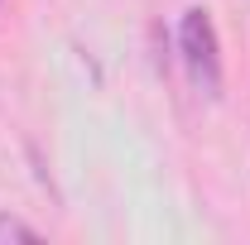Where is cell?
I'll use <instances>...</instances> for the list:
<instances>
[{"label":"cell","instance_id":"7a4b0ae2","mask_svg":"<svg viewBox=\"0 0 250 245\" xmlns=\"http://www.w3.org/2000/svg\"><path fill=\"white\" fill-rule=\"evenodd\" d=\"M0 241H39V231L24 226L20 216H5V212H0Z\"/></svg>","mask_w":250,"mask_h":245},{"label":"cell","instance_id":"6da1fadb","mask_svg":"<svg viewBox=\"0 0 250 245\" xmlns=\"http://www.w3.org/2000/svg\"><path fill=\"white\" fill-rule=\"evenodd\" d=\"M178 48H183L188 77L192 87L217 101L221 96V53H217V29H212V15L207 10H188L183 24H178Z\"/></svg>","mask_w":250,"mask_h":245}]
</instances>
